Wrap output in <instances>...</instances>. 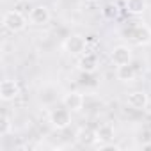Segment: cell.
<instances>
[{
	"instance_id": "13",
	"label": "cell",
	"mask_w": 151,
	"mask_h": 151,
	"mask_svg": "<svg viewBox=\"0 0 151 151\" xmlns=\"http://www.w3.org/2000/svg\"><path fill=\"white\" fill-rule=\"evenodd\" d=\"M116 77H117V80H121V82H133V80H135V69H133L132 64L117 66Z\"/></svg>"
},
{
	"instance_id": "9",
	"label": "cell",
	"mask_w": 151,
	"mask_h": 151,
	"mask_svg": "<svg viewBox=\"0 0 151 151\" xmlns=\"http://www.w3.org/2000/svg\"><path fill=\"white\" fill-rule=\"evenodd\" d=\"M110 60L114 66H124V64H130L132 62V50L124 45H119L112 50L110 53Z\"/></svg>"
},
{
	"instance_id": "15",
	"label": "cell",
	"mask_w": 151,
	"mask_h": 151,
	"mask_svg": "<svg viewBox=\"0 0 151 151\" xmlns=\"http://www.w3.org/2000/svg\"><path fill=\"white\" fill-rule=\"evenodd\" d=\"M11 128H13L11 117H9L7 114H4V116H2V121H0V135H2V137H7V135L11 133Z\"/></svg>"
},
{
	"instance_id": "4",
	"label": "cell",
	"mask_w": 151,
	"mask_h": 151,
	"mask_svg": "<svg viewBox=\"0 0 151 151\" xmlns=\"http://www.w3.org/2000/svg\"><path fill=\"white\" fill-rule=\"evenodd\" d=\"M20 96V84L16 80L6 78L0 84V100L2 101H13Z\"/></svg>"
},
{
	"instance_id": "17",
	"label": "cell",
	"mask_w": 151,
	"mask_h": 151,
	"mask_svg": "<svg viewBox=\"0 0 151 151\" xmlns=\"http://www.w3.org/2000/svg\"><path fill=\"white\" fill-rule=\"evenodd\" d=\"M140 149H142V151H151V140H149V142L140 144Z\"/></svg>"
},
{
	"instance_id": "14",
	"label": "cell",
	"mask_w": 151,
	"mask_h": 151,
	"mask_svg": "<svg viewBox=\"0 0 151 151\" xmlns=\"http://www.w3.org/2000/svg\"><path fill=\"white\" fill-rule=\"evenodd\" d=\"M124 6H126V11L130 13V14H135V16H139V14H142L144 11H146V0H126L124 2Z\"/></svg>"
},
{
	"instance_id": "2",
	"label": "cell",
	"mask_w": 151,
	"mask_h": 151,
	"mask_svg": "<svg viewBox=\"0 0 151 151\" xmlns=\"http://www.w3.org/2000/svg\"><path fill=\"white\" fill-rule=\"evenodd\" d=\"M124 36L135 45H149L151 43V29L147 25H135L124 30Z\"/></svg>"
},
{
	"instance_id": "12",
	"label": "cell",
	"mask_w": 151,
	"mask_h": 151,
	"mask_svg": "<svg viewBox=\"0 0 151 151\" xmlns=\"http://www.w3.org/2000/svg\"><path fill=\"white\" fill-rule=\"evenodd\" d=\"M96 135H98L100 144H107V142H112L114 140L116 132H114V126L110 123H103V124H100L96 128Z\"/></svg>"
},
{
	"instance_id": "3",
	"label": "cell",
	"mask_w": 151,
	"mask_h": 151,
	"mask_svg": "<svg viewBox=\"0 0 151 151\" xmlns=\"http://www.w3.org/2000/svg\"><path fill=\"white\" fill-rule=\"evenodd\" d=\"M50 124L55 130H66L71 124V110L64 109H53L50 112Z\"/></svg>"
},
{
	"instance_id": "16",
	"label": "cell",
	"mask_w": 151,
	"mask_h": 151,
	"mask_svg": "<svg viewBox=\"0 0 151 151\" xmlns=\"http://www.w3.org/2000/svg\"><path fill=\"white\" fill-rule=\"evenodd\" d=\"M103 14H105L107 18H116V16H117V7H116L114 4H109V6H105Z\"/></svg>"
},
{
	"instance_id": "7",
	"label": "cell",
	"mask_w": 151,
	"mask_h": 151,
	"mask_svg": "<svg viewBox=\"0 0 151 151\" xmlns=\"http://www.w3.org/2000/svg\"><path fill=\"white\" fill-rule=\"evenodd\" d=\"M29 22H30V25H36V27L46 25L50 22V9L46 6H36V7H32L30 14H29Z\"/></svg>"
},
{
	"instance_id": "8",
	"label": "cell",
	"mask_w": 151,
	"mask_h": 151,
	"mask_svg": "<svg viewBox=\"0 0 151 151\" xmlns=\"http://www.w3.org/2000/svg\"><path fill=\"white\" fill-rule=\"evenodd\" d=\"M126 105L133 110H144L149 105V96L144 91H133L126 98Z\"/></svg>"
},
{
	"instance_id": "1",
	"label": "cell",
	"mask_w": 151,
	"mask_h": 151,
	"mask_svg": "<svg viewBox=\"0 0 151 151\" xmlns=\"http://www.w3.org/2000/svg\"><path fill=\"white\" fill-rule=\"evenodd\" d=\"M2 23L9 32H22L27 27V18L20 11H7L2 18Z\"/></svg>"
},
{
	"instance_id": "6",
	"label": "cell",
	"mask_w": 151,
	"mask_h": 151,
	"mask_svg": "<svg viewBox=\"0 0 151 151\" xmlns=\"http://www.w3.org/2000/svg\"><path fill=\"white\" fill-rule=\"evenodd\" d=\"M84 103H86L84 94H80L77 91H69L62 96V105L71 112H80L84 109Z\"/></svg>"
},
{
	"instance_id": "10",
	"label": "cell",
	"mask_w": 151,
	"mask_h": 151,
	"mask_svg": "<svg viewBox=\"0 0 151 151\" xmlns=\"http://www.w3.org/2000/svg\"><path fill=\"white\" fill-rule=\"evenodd\" d=\"M75 139H77V142L80 146H94L98 142V135H96V130L89 128V126H82L77 135H75Z\"/></svg>"
},
{
	"instance_id": "11",
	"label": "cell",
	"mask_w": 151,
	"mask_h": 151,
	"mask_svg": "<svg viewBox=\"0 0 151 151\" xmlns=\"http://www.w3.org/2000/svg\"><path fill=\"white\" fill-rule=\"evenodd\" d=\"M98 66H100V62L94 53H82V57L78 59V69L82 73H94L98 69Z\"/></svg>"
},
{
	"instance_id": "5",
	"label": "cell",
	"mask_w": 151,
	"mask_h": 151,
	"mask_svg": "<svg viewBox=\"0 0 151 151\" xmlns=\"http://www.w3.org/2000/svg\"><path fill=\"white\" fill-rule=\"evenodd\" d=\"M87 48V41L78 36V34H75V36H69L66 41H64V50L69 53V55H82Z\"/></svg>"
}]
</instances>
